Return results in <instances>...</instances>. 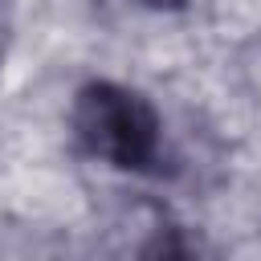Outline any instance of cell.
Segmentation results:
<instances>
[{
	"label": "cell",
	"mask_w": 261,
	"mask_h": 261,
	"mask_svg": "<svg viewBox=\"0 0 261 261\" xmlns=\"http://www.w3.org/2000/svg\"><path fill=\"white\" fill-rule=\"evenodd\" d=\"M69 130L77 147L126 175H155L163 167V114L155 102L114 77H90L73 90Z\"/></svg>",
	"instance_id": "6da1fadb"
},
{
	"label": "cell",
	"mask_w": 261,
	"mask_h": 261,
	"mask_svg": "<svg viewBox=\"0 0 261 261\" xmlns=\"http://www.w3.org/2000/svg\"><path fill=\"white\" fill-rule=\"evenodd\" d=\"M126 261H212V249L192 224L171 220V216H155L147 224V232L135 241Z\"/></svg>",
	"instance_id": "7a4b0ae2"
},
{
	"label": "cell",
	"mask_w": 261,
	"mask_h": 261,
	"mask_svg": "<svg viewBox=\"0 0 261 261\" xmlns=\"http://www.w3.org/2000/svg\"><path fill=\"white\" fill-rule=\"evenodd\" d=\"M135 4H143V8H151V12H175V8H184L188 0H135Z\"/></svg>",
	"instance_id": "3957f363"
}]
</instances>
